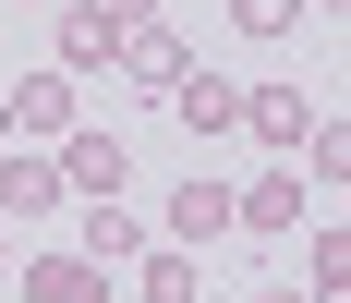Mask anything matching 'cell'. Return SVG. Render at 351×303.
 Segmentation results:
<instances>
[{"instance_id": "30bf717a", "label": "cell", "mask_w": 351, "mask_h": 303, "mask_svg": "<svg viewBox=\"0 0 351 303\" xmlns=\"http://www.w3.org/2000/svg\"><path fill=\"white\" fill-rule=\"evenodd\" d=\"M182 61H194V49L145 12V25H121V61H109V73H121V85H145V98H170V73H182Z\"/></svg>"}, {"instance_id": "7c38bea8", "label": "cell", "mask_w": 351, "mask_h": 303, "mask_svg": "<svg viewBox=\"0 0 351 303\" xmlns=\"http://www.w3.org/2000/svg\"><path fill=\"white\" fill-rule=\"evenodd\" d=\"M134 291L145 303H206V255H194V243H145V255H134Z\"/></svg>"}, {"instance_id": "4fadbf2b", "label": "cell", "mask_w": 351, "mask_h": 303, "mask_svg": "<svg viewBox=\"0 0 351 303\" xmlns=\"http://www.w3.org/2000/svg\"><path fill=\"white\" fill-rule=\"evenodd\" d=\"M303 279H315L303 303H351V231H315V243H303Z\"/></svg>"}, {"instance_id": "2e32d148", "label": "cell", "mask_w": 351, "mask_h": 303, "mask_svg": "<svg viewBox=\"0 0 351 303\" xmlns=\"http://www.w3.org/2000/svg\"><path fill=\"white\" fill-rule=\"evenodd\" d=\"M0 267H12V218H0Z\"/></svg>"}, {"instance_id": "9c48e42d", "label": "cell", "mask_w": 351, "mask_h": 303, "mask_svg": "<svg viewBox=\"0 0 351 303\" xmlns=\"http://www.w3.org/2000/svg\"><path fill=\"white\" fill-rule=\"evenodd\" d=\"M170 109H182V134H230V122H243V85L206 73V61H182L170 73Z\"/></svg>"}, {"instance_id": "277c9868", "label": "cell", "mask_w": 351, "mask_h": 303, "mask_svg": "<svg viewBox=\"0 0 351 303\" xmlns=\"http://www.w3.org/2000/svg\"><path fill=\"white\" fill-rule=\"evenodd\" d=\"M158 231H170V243H194V255H206V243H230V182L182 170V182H170V206H158Z\"/></svg>"}, {"instance_id": "e0dca14e", "label": "cell", "mask_w": 351, "mask_h": 303, "mask_svg": "<svg viewBox=\"0 0 351 303\" xmlns=\"http://www.w3.org/2000/svg\"><path fill=\"white\" fill-rule=\"evenodd\" d=\"M254 303H303V291H254Z\"/></svg>"}, {"instance_id": "8fae6325", "label": "cell", "mask_w": 351, "mask_h": 303, "mask_svg": "<svg viewBox=\"0 0 351 303\" xmlns=\"http://www.w3.org/2000/svg\"><path fill=\"white\" fill-rule=\"evenodd\" d=\"M230 134H254V146L291 158V146L315 134V109H303V85H243V122H230Z\"/></svg>"}, {"instance_id": "8992f818", "label": "cell", "mask_w": 351, "mask_h": 303, "mask_svg": "<svg viewBox=\"0 0 351 303\" xmlns=\"http://www.w3.org/2000/svg\"><path fill=\"white\" fill-rule=\"evenodd\" d=\"M12 279H25V303H109V267L97 255H12Z\"/></svg>"}, {"instance_id": "3957f363", "label": "cell", "mask_w": 351, "mask_h": 303, "mask_svg": "<svg viewBox=\"0 0 351 303\" xmlns=\"http://www.w3.org/2000/svg\"><path fill=\"white\" fill-rule=\"evenodd\" d=\"M73 122V73L49 61V73H12V98H0V134H25V146H49Z\"/></svg>"}, {"instance_id": "5bb4252c", "label": "cell", "mask_w": 351, "mask_h": 303, "mask_svg": "<svg viewBox=\"0 0 351 303\" xmlns=\"http://www.w3.org/2000/svg\"><path fill=\"white\" fill-rule=\"evenodd\" d=\"M291 158L315 170V182H351V122H339V109H315V134L291 146Z\"/></svg>"}, {"instance_id": "ac0fdd59", "label": "cell", "mask_w": 351, "mask_h": 303, "mask_svg": "<svg viewBox=\"0 0 351 303\" xmlns=\"http://www.w3.org/2000/svg\"><path fill=\"white\" fill-rule=\"evenodd\" d=\"M0 12H25V0H0Z\"/></svg>"}, {"instance_id": "9a60e30c", "label": "cell", "mask_w": 351, "mask_h": 303, "mask_svg": "<svg viewBox=\"0 0 351 303\" xmlns=\"http://www.w3.org/2000/svg\"><path fill=\"white\" fill-rule=\"evenodd\" d=\"M230 25H243V36H291V25H303V0H230Z\"/></svg>"}, {"instance_id": "52a82bcc", "label": "cell", "mask_w": 351, "mask_h": 303, "mask_svg": "<svg viewBox=\"0 0 351 303\" xmlns=\"http://www.w3.org/2000/svg\"><path fill=\"white\" fill-rule=\"evenodd\" d=\"M145 243H158V231H145L121 194H85V218H73V255H97V267H134Z\"/></svg>"}, {"instance_id": "6da1fadb", "label": "cell", "mask_w": 351, "mask_h": 303, "mask_svg": "<svg viewBox=\"0 0 351 303\" xmlns=\"http://www.w3.org/2000/svg\"><path fill=\"white\" fill-rule=\"evenodd\" d=\"M49 158H61V194H121V182H134V146H121V134H85V122H61Z\"/></svg>"}, {"instance_id": "7a4b0ae2", "label": "cell", "mask_w": 351, "mask_h": 303, "mask_svg": "<svg viewBox=\"0 0 351 303\" xmlns=\"http://www.w3.org/2000/svg\"><path fill=\"white\" fill-rule=\"evenodd\" d=\"M61 158H49V146H0V218H25V231H36V218H61Z\"/></svg>"}, {"instance_id": "5b68a950", "label": "cell", "mask_w": 351, "mask_h": 303, "mask_svg": "<svg viewBox=\"0 0 351 303\" xmlns=\"http://www.w3.org/2000/svg\"><path fill=\"white\" fill-rule=\"evenodd\" d=\"M279 231H303V170H267L230 194V243H279Z\"/></svg>"}, {"instance_id": "ba28073f", "label": "cell", "mask_w": 351, "mask_h": 303, "mask_svg": "<svg viewBox=\"0 0 351 303\" xmlns=\"http://www.w3.org/2000/svg\"><path fill=\"white\" fill-rule=\"evenodd\" d=\"M121 61V12L109 0H61V73L85 85V73H109Z\"/></svg>"}]
</instances>
